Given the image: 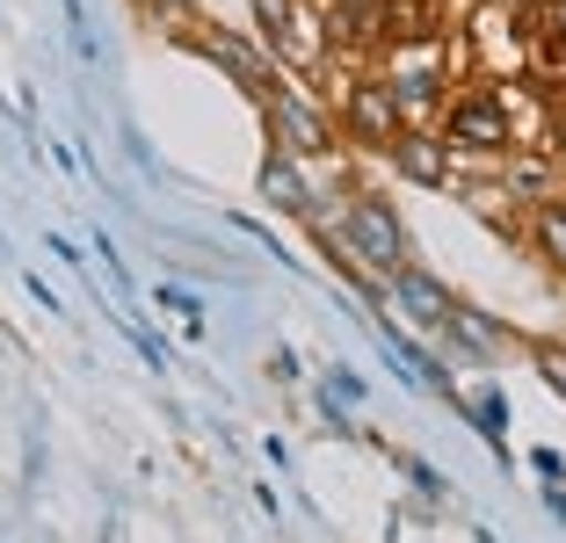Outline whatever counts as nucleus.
Returning <instances> with one entry per match:
<instances>
[{"mask_svg":"<svg viewBox=\"0 0 566 543\" xmlns=\"http://www.w3.org/2000/svg\"><path fill=\"white\" fill-rule=\"evenodd\" d=\"M334 262L349 268L364 290H385V283H392L407 262H415V239H407L400 211H392L385 196H370V189H349V203H342V247H334Z\"/></svg>","mask_w":566,"mask_h":543,"instance_id":"obj_1","label":"nucleus"},{"mask_svg":"<svg viewBox=\"0 0 566 543\" xmlns=\"http://www.w3.org/2000/svg\"><path fill=\"white\" fill-rule=\"evenodd\" d=\"M436 131L450 138L458 160H509V152L523 146L516 102L501 95V87H465V95H450L443 116H436Z\"/></svg>","mask_w":566,"mask_h":543,"instance_id":"obj_2","label":"nucleus"},{"mask_svg":"<svg viewBox=\"0 0 566 543\" xmlns=\"http://www.w3.org/2000/svg\"><path fill=\"white\" fill-rule=\"evenodd\" d=\"M385 87H392V102H400L407 131H415V124H436V116H443L450 87H443V66H436L429 36H421V44H392V51H385Z\"/></svg>","mask_w":566,"mask_h":543,"instance_id":"obj_3","label":"nucleus"},{"mask_svg":"<svg viewBox=\"0 0 566 543\" xmlns=\"http://www.w3.org/2000/svg\"><path fill=\"white\" fill-rule=\"evenodd\" d=\"M407 131L400 102H392V87H385V73H364V81L342 87V138H356L364 152H392Z\"/></svg>","mask_w":566,"mask_h":543,"instance_id":"obj_4","label":"nucleus"},{"mask_svg":"<svg viewBox=\"0 0 566 543\" xmlns=\"http://www.w3.org/2000/svg\"><path fill=\"white\" fill-rule=\"evenodd\" d=\"M254 109H262V124H269V146L298 152V160H319V152H334V124H327V116H319L291 81H276L262 102H254Z\"/></svg>","mask_w":566,"mask_h":543,"instance_id":"obj_5","label":"nucleus"},{"mask_svg":"<svg viewBox=\"0 0 566 543\" xmlns=\"http://www.w3.org/2000/svg\"><path fill=\"white\" fill-rule=\"evenodd\" d=\"M385 305H392V312H400L415 333H436V341H443V333L458 327V312H465V305H458V297H450L443 283L429 276V268H415V262L385 283Z\"/></svg>","mask_w":566,"mask_h":543,"instance_id":"obj_6","label":"nucleus"},{"mask_svg":"<svg viewBox=\"0 0 566 543\" xmlns=\"http://www.w3.org/2000/svg\"><path fill=\"white\" fill-rule=\"evenodd\" d=\"M248 8L262 22V44L276 51L283 66H313L327 51V36H313V22H305V0H248Z\"/></svg>","mask_w":566,"mask_h":543,"instance_id":"obj_7","label":"nucleus"},{"mask_svg":"<svg viewBox=\"0 0 566 543\" xmlns=\"http://www.w3.org/2000/svg\"><path fill=\"white\" fill-rule=\"evenodd\" d=\"M189 44H197L203 58H211V66H226V73H233L248 102H262L269 87H276V66H269V58L248 44V36H233V30H203V22H197V30H189Z\"/></svg>","mask_w":566,"mask_h":543,"instance_id":"obj_8","label":"nucleus"},{"mask_svg":"<svg viewBox=\"0 0 566 543\" xmlns=\"http://www.w3.org/2000/svg\"><path fill=\"white\" fill-rule=\"evenodd\" d=\"M385 160L400 167L407 181H421V189H450V174H458V152H450V138L436 131V124H415V131H400V146L385 152Z\"/></svg>","mask_w":566,"mask_h":543,"instance_id":"obj_9","label":"nucleus"},{"mask_svg":"<svg viewBox=\"0 0 566 543\" xmlns=\"http://www.w3.org/2000/svg\"><path fill=\"white\" fill-rule=\"evenodd\" d=\"M313 196H319V189H313V174H305V160H298V152L269 146V160H262V203H269V211L305 217V203H313Z\"/></svg>","mask_w":566,"mask_h":543,"instance_id":"obj_10","label":"nucleus"},{"mask_svg":"<svg viewBox=\"0 0 566 543\" xmlns=\"http://www.w3.org/2000/svg\"><path fill=\"white\" fill-rule=\"evenodd\" d=\"M531 44L545 66H566V0H531Z\"/></svg>","mask_w":566,"mask_h":543,"instance_id":"obj_11","label":"nucleus"},{"mask_svg":"<svg viewBox=\"0 0 566 543\" xmlns=\"http://www.w3.org/2000/svg\"><path fill=\"white\" fill-rule=\"evenodd\" d=\"M531 247L545 254L552 276H566V203H559V196L537 203V217H531Z\"/></svg>","mask_w":566,"mask_h":543,"instance_id":"obj_12","label":"nucleus"},{"mask_svg":"<svg viewBox=\"0 0 566 543\" xmlns=\"http://www.w3.org/2000/svg\"><path fill=\"white\" fill-rule=\"evenodd\" d=\"M552 174H559V160H509V196L552 203Z\"/></svg>","mask_w":566,"mask_h":543,"instance_id":"obj_13","label":"nucleus"},{"mask_svg":"<svg viewBox=\"0 0 566 543\" xmlns=\"http://www.w3.org/2000/svg\"><path fill=\"white\" fill-rule=\"evenodd\" d=\"M531 348V362H537V377L552 384V392L566 398V341H523Z\"/></svg>","mask_w":566,"mask_h":543,"instance_id":"obj_14","label":"nucleus"},{"mask_svg":"<svg viewBox=\"0 0 566 543\" xmlns=\"http://www.w3.org/2000/svg\"><path fill=\"white\" fill-rule=\"evenodd\" d=\"M545 146H552V160H559V167H566V109H559V116H552V138H545Z\"/></svg>","mask_w":566,"mask_h":543,"instance_id":"obj_15","label":"nucleus"}]
</instances>
